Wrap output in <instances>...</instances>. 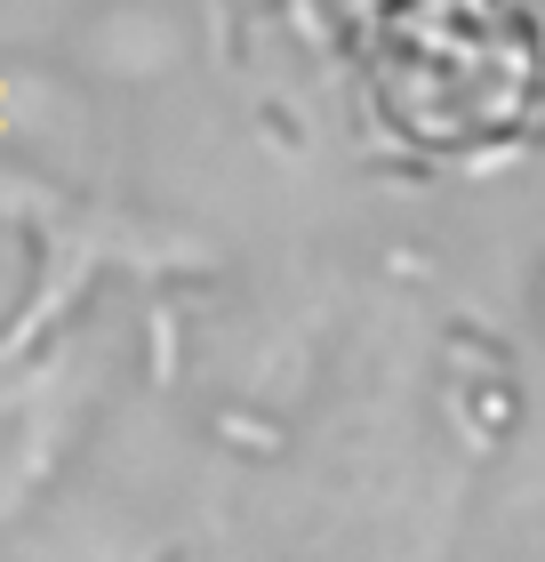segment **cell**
Returning a JSON list of instances; mask_svg holds the SVG:
<instances>
[{"instance_id": "1", "label": "cell", "mask_w": 545, "mask_h": 562, "mask_svg": "<svg viewBox=\"0 0 545 562\" xmlns=\"http://www.w3.org/2000/svg\"><path fill=\"white\" fill-rule=\"evenodd\" d=\"M377 121L433 161L513 145L545 97V41L522 0H377L361 33Z\"/></svg>"}]
</instances>
